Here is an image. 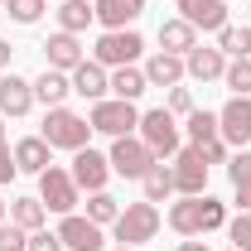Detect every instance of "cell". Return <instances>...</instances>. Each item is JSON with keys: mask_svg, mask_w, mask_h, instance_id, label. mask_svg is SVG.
<instances>
[{"mask_svg": "<svg viewBox=\"0 0 251 251\" xmlns=\"http://www.w3.org/2000/svg\"><path fill=\"white\" fill-rule=\"evenodd\" d=\"M135 135L155 150V159H174L184 150V126L179 116L169 111V106H155V111H140V126H135Z\"/></svg>", "mask_w": 251, "mask_h": 251, "instance_id": "1", "label": "cell"}, {"mask_svg": "<svg viewBox=\"0 0 251 251\" xmlns=\"http://www.w3.org/2000/svg\"><path fill=\"white\" fill-rule=\"evenodd\" d=\"M39 135L49 140V150H73V155H77V150H87V140H92V121L77 116L73 106H49Z\"/></svg>", "mask_w": 251, "mask_h": 251, "instance_id": "2", "label": "cell"}, {"mask_svg": "<svg viewBox=\"0 0 251 251\" xmlns=\"http://www.w3.org/2000/svg\"><path fill=\"white\" fill-rule=\"evenodd\" d=\"M159 232V208L155 203H126L121 218L111 222V237H116V247H145V242H155Z\"/></svg>", "mask_w": 251, "mask_h": 251, "instance_id": "3", "label": "cell"}, {"mask_svg": "<svg viewBox=\"0 0 251 251\" xmlns=\"http://www.w3.org/2000/svg\"><path fill=\"white\" fill-rule=\"evenodd\" d=\"M87 121H92L97 135H111V140H121V135H135V126H140V111H135V101L101 97V101H92Z\"/></svg>", "mask_w": 251, "mask_h": 251, "instance_id": "4", "label": "cell"}, {"mask_svg": "<svg viewBox=\"0 0 251 251\" xmlns=\"http://www.w3.org/2000/svg\"><path fill=\"white\" fill-rule=\"evenodd\" d=\"M145 53V39L135 29H101L97 34V49H92V63H101L106 73L111 68H126V63H135Z\"/></svg>", "mask_w": 251, "mask_h": 251, "instance_id": "5", "label": "cell"}, {"mask_svg": "<svg viewBox=\"0 0 251 251\" xmlns=\"http://www.w3.org/2000/svg\"><path fill=\"white\" fill-rule=\"evenodd\" d=\"M77 193H82V188L73 184V174L58 169V164H49V169L39 174V203H44L49 213H58V218L77 213Z\"/></svg>", "mask_w": 251, "mask_h": 251, "instance_id": "6", "label": "cell"}, {"mask_svg": "<svg viewBox=\"0 0 251 251\" xmlns=\"http://www.w3.org/2000/svg\"><path fill=\"white\" fill-rule=\"evenodd\" d=\"M111 174H121V179H145V169L155 164V150L140 140V135H121V140H111Z\"/></svg>", "mask_w": 251, "mask_h": 251, "instance_id": "7", "label": "cell"}, {"mask_svg": "<svg viewBox=\"0 0 251 251\" xmlns=\"http://www.w3.org/2000/svg\"><path fill=\"white\" fill-rule=\"evenodd\" d=\"M169 169H174V193H179V198H198V193L208 188V159H203L198 145H184Z\"/></svg>", "mask_w": 251, "mask_h": 251, "instance_id": "8", "label": "cell"}, {"mask_svg": "<svg viewBox=\"0 0 251 251\" xmlns=\"http://www.w3.org/2000/svg\"><path fill=\"white\" fill-rule=\"evenodd\" d=\"M58 242H63V251H106V232L82 213H68L58 222Z\"/></svg>", "mask_w": 251, "mask_h": 251, "instance_id": "9", "label": "cell"}, {"mask_svg": "<svg viewBox=\"0 0 251 251\" xmlns=\"http://www.w3.org/2000/svg\"><path fill=\"white\" fill-rule=\"evenodd\" d=\"M218 135L227 145H251V97H232L227 106L218 111Z\"/></svg>", "mask_w": 251, "mask_h": 251, "instance_id": "10", "label": "cell"}, {"mask_svg": "<svg viewBox=\"0 0 251 251\" xmlns=\"http://www.w3.org/2000/svg\"><path fill=\"white\" fill-rule=\"evenodd\" d=\"M68 174H73V184H77V188L97 193V188H106V179H111V159L87 145V150H77V155H73V169H68Z\"/></svg>", "mask_w": 251, "mask_h": 251, "instance_id": "11", "label": "cell"}, {"mask_svg": "<svg viewBox=\"0 0 251 251\" xmlns=\"http://www.w3.org/2000/svg\"><path fill=\"white\" fill-rule=\"evenodd\" d=\"M184 73L193 82H222V73H227V53H222L218 44L208 49V44H193L184 53Z\"/></svg>", "mask_w": 251, "mask_h": 251, "instance_id": "12", "label": "cell"}, {"mask_svg": "<svg viewBox=\"0 0 251 251\" xmlns=\"http://www.w3.org/2000/svg\"><path fill=\"white\" fill-rule=\"evenodd\" d=\"M179 20H188L193 29H213L218 34L227 25V0H174Z\"/></svg>", "mask_w": 251, "mask_h": 251, "instance_id": "13", "label": "cell"}, {"mask_svg": "<svg viewBox=\"0 0 251 251\" xmlns=\"http://www.w3.org/2000/svg\"><path fill=\"white\" fill-rule=\"evenodd\" d=\"M73 92L77 97H87V101H101V97H111V73L101 68V63H92V58H82L73 73Z\"/></svg>", "mask_w": 251, "mask_h": 251, "instance_id": "14", "label": "cell"}, {"mask_svg": "<svg viewBox=\"0 0 251 251\" xmlns=\"http://www.w3.org/2000/svg\"><path fill=\"white\" fill-rule=\"evenodd\" d=\"M34 106V82L20 73H5L0 77V116H29Z\"/></svg>", "mask_w": 251, "mask_h": 251, "instance_id": "15", "label": "cell"}, {"mask_svg": "<svg viewBox=\"0 0 251 251\" xmlns=\"http://www.w3.org/2000/svg\"><path fill=\"white\" fill-rule=\"evenodd\" d=\"M44 58H49V68H58V73H73L77 63L87 58V49H82V39L77 34H49V44H44Z\"/></svg>", "mask_w": 251, "mask_h": 251, "instance_id": "16", "label": "cell"}, {"mask_svg": "<svg viewBox=\"0 0 251 251\" xmlns=\"http://www.w3.org/2000/svg\"><path fill=\"white\" fill-rule=\"evenodd\" d=\"M92 10L101 29H130L145 15V0H92Z\"/></svg>", "mask_w": 251, "mask_h": 251, "instance_id": "17", "label": "cell"}, {"mask_svg": "<svg viewBox=\"0 0 251 251\" xmlns=\"http://www.w3.org/2000/svg\"><path fill=\"white\" fill-rule=\"evenodd\" d=\"M15 169L20 174H44L49 164H53V150H49V140L44 135H25V140H15Z\"/></svg>", "mask_w": 251, "mask_h": 251, "instance_id": "18", "label": "cell"}, {"mask_svg": "<svg viewBox=\"0 0 251 251\" xmlns=\"http://www.w3.org/2000/svg\"><path fill=\"white\" fill-rule=\"evenodd\" d=\"M188 73H184V58L179 53H164V49H155L150 58H145V82L150 87H179Z\"/></svg>", "mask_w": 251, "mask_h": 251, "instance_id": "19", "label": "cell"}, {"mask_svg": "<svg viewBox=\"0 0 251 251\" xmlns=\"http://www.w3.org/2000/svg\"><path fill=\"white\" fill-rule=\"evenodd\" d=\"M68 97H73V77H68V73L44 68V73L34 77V101H44V106H68Z\"/></svg>", "mask_w": 251, "mask_h": 251, "instance_id": "20", "label": "cell"}, {"mask_svg": "<svg viewBox=\"0 0 251 251\" xmlns=\"http://www.w3.org/2000/svg\"><path fill=\"white\" fill-rule=\"evenodd\" d=\"M169 227H174L179 237H203V193H198V198H179V203L169 208Z\"/></svg>", "mask_w": 251, "mask_h": 251, "instance_id": "21", "label": "cell"}, {"mask_svg": "<svg viewBox=\"0 0 251 251\" xmlns=\"http://www.w3.org/2000/svg\"><path fill=\"white\" fill-rule=\"evenodd\" d=\"M58 29L63 34H87V25H97V10L92 0H58Z\"/></svg>", "mask_w": 251, "mask_h": 251, "instance_id": "22", "label": "cell"}, {"mask_svg": "<svg viewBox=\"0 0 251 251\" xmlns=\"http://www.w3.org/2000/svg\"><path fill=\"white\" fill-rule=\"evenodd\" d=\"M193 44H198V29H193L188 20L174 15V20H164V25H159V49H164V53H179V58H184Z\"/></svg>", "mask_w": 251, "mask_h": 251, "instance_id": "23", "label": "cell"}, {"mask_svg": "<svg viewBox=\"0 0 251 251\" xmlns=\"http://www.w3.org/2000/svg\"><path fill=\"white\" fill-rule=\"evenodd\" d=\"M145 68H135V63H126V68H111V97H121V101H140L145 97Z\"/></svg>", "mask_w": 251, "mask_h": 251, "instance_id": "24", "label": "cell"}, {"mask_svg": "<svg viewBox=\"0 0 251 251\" xmlns=\"http://www.w3.org/2000/svg\"><path fill=\"white\" fill-rule=\"evenodd\" d=\"M140 188H145V203H164V198L174 193V169H169L164 159H155V164L145 169V179H140Z\"/></svg>", "mask_w": 251, "mask_h": 251, "instance_id": "25", "label": "cell"}, {"mask_svg": "<svg viewBox=\"0 0 251 251\" xmlns=\"http://www.w3.org/2000/svg\"><path fill=\"white\" fill-rule=\"evenodd\" d=\"M184 135H188V145H208V140H218V111L193 106V111L184 116Z\"/></svg>", "mask_w": 251, "mask_h": 251, "instance_id": "26", "label": "cell"}, {"mask_svg": "<svg viewBox=\"0 0 251 251\" xmlns=\"http://www.w3.org/2000/svg\"><path fill=\"white\" fill-rule=\"evenodd\" d=\"M218 49L227 58H251V25H222L218 29Z\"/></svg>", "mask_w": 251, "mask_h": 251, "instance_id": "27", "label": "cell"}, {"mask_svg": "<svg viewBox=\"0 0 251 251\" xmlns=\"http://www.w3.org/2000/svg\"><path fill=\"white\" fill-rule=\"evenodd\" d=\"M10 222H20L25 232H39V227L49 222V208H44L39 198H15V203H10Z\"/></svg>", "mask_w": 251, "mask_h": 251, "instance_id": "28", "label": "cell"}, {"mask_svg": "<svg viewBox=\"0 0 251 251\" xmlns=\"http://www.w3.org/2000/svg\"><path fill=\"white\" fill-rule=\"evenodd\" d=\"M87 218H92L97 227H111V222L121 218V203H116V198H111L106 188H97L92 198H87Z\"/></svg>", "mask_w": 251, "mask_h": 251, "instance_id": "29", "label": "cell"}, {"mask_svg": "<svg viewBox=\"0 0 251 251\" xmlns=\"http://www.w3.org/2000/svg\"><path fill=\"white\" fill-rule=\"evenodd\" d=\"M222 82H227V92H232V97H251V58H227Z\"/></svg>", "mask_w": 251, "mask_h": 251, "instance_id": "30", "label": "cell"}, {"mask_svg": "<svg viewBox=\"0 0 251 251\" xmlns=\"http://www.w3.org/2000/svg\"><path fill=\"white\" fill-rule=\"evenodd\" d=\"M44 10H49V0H5V15H10L15 25H39Z\"/></svg>", "mask_w": 251, "mask_h": 251, "instance_id": "31", "label": "cell"}, {"mask_svg": "<svg viewBox=\"0 0 251 251\" xmlns=\"http://www.w3.org/2000/svg\"><path fill=\"white\" fill-rule=\"evenodd\" d=\"M222 227H227V203L213 198V193H203V237L208 232H222Z\"/></svg>", "mask_w": 251, "mask_h": 251, "instance_id": "32", "label": "cell"}, {"mask_svg": "<svg viewBox=\"0 0 251 251\" xmlns=\"http://www.w3.org/2000/svg\"><path fill=\"white\" fill-rule=\"evenodd\" d=\"M227 179H232V188H251V150H237L227 159Z\"/></svg>", "mask_w": 251, "mask_h": 251, "instance_id": "33", "label": "cell"}, {"mask_svg": "<svg viewBox=\"0 0 251 251\" xmlns=\"http://www.w3.org/2000/svg\"><path fill=\"white\" fill-rule=\"evenodd\" d=\"M227 237H232V247H237V251H251V213L227 218Z\"/></svg>", "mask_w": 251, "mask_h": 251, "instance_id": "34", "label": "cell"}, {"mask_svg": "<svg viewBox=\"0 0 251 251\" xmlns=\"http://www.w3.org/2000/svg\"><path fill=\"white\" fill-rule=\"evenodd\" d=\"M29 247V232L20 222H0V251H25Z\"/></svg>", "mask_w": 251, "mask_h": 251, "instance_id": "35", "label": "cell"}, {"mask_svg": "<svg viewBox=\"0 0 251 251\" xmlns=\"http://www.w3.org/2000/svg\"><path fill=\"white\" fill-rule=\"evenodd\" d=\"M25 251H63L58 232H49V227H39V232H29V247Z\"/></svg>", "mask_w": 251, "mask_h": 251, "instance_id": "36", "label": "cell"}, {"mask_svg": "<svg viewBox=\"0 0 251 251\" xmlns=\"http://www.w3.org/2000/svg\"><path fill=\"white\" fill-rule=\"evenodd\" d=\"M169 111H174V116H188V111H193V92H188V87H169Z\"/></svg>", "mask_w": 251, "mask_h": 251, "instance_id": "37", "label": "cell"}, {"mask_svg": "<svg viewBox=\"0 0 251 251\" xmlns=\"http://www.w3.org/2000/svg\"><path fill=\"white\" fill-rule=\"evenodd\" d=\"M198 150H203V159H208V169L232 159V155H227V140H222V135H218V140H208V145H198Z\"/></svg>", "mask_w": 251, "mask_h": 251, "instance_id": "38", "label": "cell"}, {"mask_svg": "<svg viewBox=\"0 0 251 251\" xmlns=\"http://www.w3.org/2000/svg\"><path fill=\"white\" fill-rule=\"evenodd\" d=\"M15 174H20V169H15V155H10V145H0V188L10 184Z\"/></svg>", "mask_w": 251, "mask_h": 251, "instance_id": "39", "label": "cell"}, {"mask_svg": "<svg viewBox=\"0 0 251 251\" xmlns=\"http://www.w3.org/2000/svg\"><path fill=\"white\" fill-rule=\"evenodd\" d=\"M237 208H242V213H251V188H237Z\"/></svg>", "mask_w": 251, "mask_h": 251, "instance_id": "40", "label": "cell"}, {"mask_svg": "<svg viewBox=\"0 0 251 251\" xmlns=\"http://www.w3.org/2000/svg\"><path fill=\"white\" fill-rule=\"evenodd\" d=\"M179 251H208V242H198V237H188V242H179Z\"/></svg>", "mask_w": 251, "mask_h": 251, "instance_id": "41", "label": "cell"}, {"mask_svg": "<svg viewBox=\"0 0 251 251\" xmlns=\"http://www.w3.org/2000/svg\"><path fill=\"white\" fill-rule=\"evenodd\" d=\"M5 68H10V44L0 39V73H5Z\"/></svg>", "mask_w": 251, "mask_h": 251, "instance_id": "42", "label": "cell"}, {"mask_svg": "<svg viewBox=\"0 0 251 251\" xmlns=\"http://www.w3.org/2000/svg\"><path fill=\"white\" fill-rule=\"evenodd\" d=\"M0 145H5V116H0Z\"/></svg>", "mask_w": 251, "mask_h": 251, "instance_id": "43", "label": "cell"}, {"mask_svg": "<svg viewBox=\"0 0 251 251\" xmlns=\"http://www.w3.org/2000/svg\"><path fill=\"white\" fill-rule=\"evenodd\" d=\"M111 251H135V247H111Z\"/></svg>", "mask_w": 251, "mask_h": 251, "instance_id": "44", "label": "cell"}, {"mask_svg": "<svg viewBox=\"0 0 251 251\" xmlns=\"http://www.w3.org/2000/svg\"><path fill=\"white\" fill-rule=\"evenodd\" d=\"M0 222H5V203H0Z\"/></svg>", "mask_w": 251, "mask_h": 251, "instance_id": "45", "label": "cell"}, {"mask_svg": "<svg viewBox=\"0 0 251 251\" xmlns=\"http://www.w3.org/2000/svg\"><path fill=\"white\" fill-rule=\"evenodd\" d=\"M0 5H5V0H0Z\"/></svg>", "mask_w": 251, "mask_h": 251, "instance_id": "46", "label": "cell"}, {"mask_svg": "<svg viewBox=\"0 0 251 251\" xmlns=\"http://www.w3.org/2000/svg\"><path fill=\"white\" fill-rule=\"evenodd\" d=\"M232 251H237V247H232Z\"/></svg>", "mask_w": 251, "mask_h": 251, "instance_id": "47", "label": "cell"}]
</instances>
